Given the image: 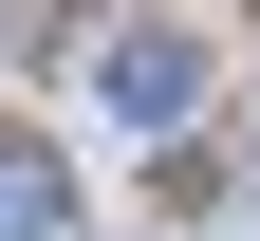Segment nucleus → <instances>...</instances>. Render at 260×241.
I'll use <instances>...</instances> for the list:
<instances>
[{
	"label": "nucleus",
	"mask_w": 260,
	"mask_h": 241,
	"mask_svg": "<svg viewBox=\"0 0 260 241\" xmlns=\"http://www.w3.org/2000/svg\"><path fill=\"white\" fill-rule=\"evenodd\" d=\"M93 93H112L130 130H186V112H205V38H168V19H130V38L93 56Z\"/></svg>",
	"instance_id": "1"
},
{
	"label": "nucleus",
	"mask_w": 260,
	"mask_h": 241,
	"mask_svg": "<svg viewBox=\"0 0 260 241\" xmlns=\"http://www.w3.org/2000/svg\"><path fill=\"white\" fill-rule=\"evenodd\" d=\"M56 223H75V167L38 130H0V241H56Z\"/></svg>",
	"instance_id": "2"
}]
</instances>
